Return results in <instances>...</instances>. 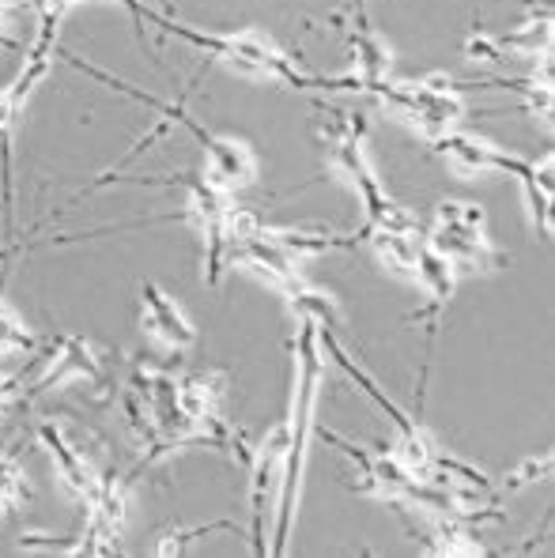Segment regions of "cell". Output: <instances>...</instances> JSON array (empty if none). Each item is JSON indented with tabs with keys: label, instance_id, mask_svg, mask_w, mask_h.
Here are the masks:
<instances>
[{
	"label": "cell",
	"instance_id": "obj_7",
	"mask_svg": "<svg viewBox=\"0 0 555 558\" xmlns=\"http://www.w3.org/2000/svg\"><path fill=\"white\" fill-rule=\"evenodd\" d=\"M144 328L152 340H159L170 351H185L197 343V332H193L190 317L182 314V306L155 283L144 287Z\"/></svg>",
	"mask_w": 555,
	"mask_h": 558
},
{
	"label": "cell",
	"instance_id": "obj_11",
	"mask_svg": "<svg viewBox=\"0 0 555 558\" xmlns=\"http://www.w3.org/2000/svg\"><path fill=\"white\" fill-rule=\"evenodd\" d=\"M371 238V250L374 257L382 260V265L389 268L394 276L401 279H412L415 276V253H420V234H401V231H366Z\"/></svg>",
	"mask_w": 555,
	"mask_h": 558
},
{
	"label": "cell",
	"instance_id": "obj_6",
	"mask_svg": "<svg viewBox=\"0 0 555 558\" xmlns=\"http://www.w3.org/2000/svg\"><path fill=\"white\" fill-rule=\"evenodd\" d=\"M38 438H43L46 453H50V461H53V468H57V475H61L64 487H69L76 498H84V502H92L95 490H99L102 475L92 468V461H87L84 449H80L76 441L64 438V434L57 430V426H50V423L38 430Z\"/></svg>",
	"mask_w": 555,
	"mask_h": 558
},
{
	"label": "cell",
	"instance_id": "obj_3",
	"mask_svg": "<svg viewBox=\"0 0 555 558\" xmlns=\"http://www.w3.org/2000/svg\"><path fill=\"white\" fill-rule=\"evenodd\" d=\"M204 46L219 57L231 72L250 80H291V69L283 53L273 46V38L261 31H239L227 38H204Z\"/></svg>",
	"mask_w": 555,
	"mask_h": 558
},
{
	"label": "cell",
	"instance_id": "obj_12",
	"mask_svg": "<svg viewBox=\"0 0 555 558\" xmlns=\"http://www.w3.org/2000/svg\"><path fill=\"white\" fill-rule=\"evenodd\" d=\"M23 498H27V475H23V468L15 461L0 457V517L12 513Z\"/></svg>",
	"mask_w": 555,
	"mask_h": 558
},
{
	"label": "cell",
	"instance_id": "obj_5",
	"mask_svg": "<svg viewBox=\"0 0 555 558\" xmlns=\"http://www.w3.org/2000/svg\"><path fill=\"white\" fill-rule=\"evenodd\" d=\"M423 242L443 253L457 272H492V268L503 265V257L487 242V231L464 227L457 219H435V227H431V234Z\"/></svg>",
	"mask_w": 555,
	"mask_h": 558
},
{
	"label": "cell",
	"instance_id": "obj_4",
	"mask_svg": "<svg viewBox=\"0 0 555 558\" xmlns=\"http://www.w3.org/2000/svg\"><path fill=\"white\" fill-rule=\"evenodd\" d=\"M435 147L443 151L446 167L454 170L457 178H492V174H526V162L506 155L503 147L487 144L480 136H464V133H446L435 136Z\"/></svg>",
	"mask_w": 555,
	"mask_h": 558
},
{
	"label": "cell",
	"instance_id": "obj_13",
	"mask_svg": "<svg viewBox=\"0 0 555 558\" xmlns=\"http://www.w3.org/2000/svg\"><path fill=\"white\" fill-rule=\"evenodd\" d=\"M0 348L23 351V355L35 348V336H31V328L23 325L20 317H15L12 310L4 306V302H0Z\"/></svg>",
	"mask_w": 555,
	"mask_h": 558
},
{
	"label": "cell",
	"instance_id": "obj_2",
	"mask_svg": "<svg viewBox=\"0 0 555 558\" xmlns=\"http://www.w3.org/2000/svg\"><path fill=\"white\" fill-rule=\"evenodd\" d=\"M283 457H288V418L265 434V441L257 446L250 464V506H253V539H257V551H265L261 536H265V521L273 513L276 495H280Z\"/></svg>",
	"mask_w": 555,
	"mask_h": 558
},
{
	"label": "cell",
	"instance_id": "obj_10",
	"mask_svg": "<svg viewBox=\"0 0 555 558\" xmlns=\"http://www.w3.org/2000/svg\"><path fill=\"white\" fill-rule=\"evenodd\" d=\"M412 279L423 287V291H427V299L435 302V306H446V302H450V294H454V287H457V268L438 250H431L427 242H420Z\"/></svg>",
	"mask_w": 555,
	"mask_h": 558
},
{
	"label": "cell",
	"instance_id": "obj_1",
	"mask_svg": "<svg viewBox=\"0 0 555 558\" xmlns=\"http://www.w3.org/2000/svg\"><path fill=\"white\" fill-rule=\"evenodd\" d=\"M314 322L306 317V328L299 336V359H295V397H291V418H288V457H283V483H280V524H276V547L273 555H283L291 532V517H295L299 483H303L306 468V441L314 434V408H317V385H322V351H317Z\"/></svg>",
	"mask_w": 555,
	"mask_h": 558
},
{
	"label": "cell",
	"instance_id": "obj_8",
	"mask_svg": "<svg viewBox=\"0 0 555 558\" xmlns=\"http://www.w3.org/2000/svg\"><path fill=\"white\" fill-rule=\"evenodd\" d=\"M204 155H208V182L234 193L257 178V155L250 144L231 136H204Z\"/></svg>",
	"mask_w": 555,
	"mask_h": 558
},
{
	"label": "cell",
	"instance_id": "obj_9",
	"mask_svg": "<svg viewBox=\"0 0 555 558\" xmlns=\"http://www.w3.org/2000/svg\"><path fill=\"white\" fill-rule=\"evenodd\" d=\"M80 377H99V359H95V351L87 348L84 340L69 336V340H61V348L50 355V366H46L38 389H46V385L80 381Z\"/></svg>",
	"mask_w": 555,
	"mask_h": 558
},
{
	"label": "cell",
	"instance_id": "obj_15",
	"mask_svg": "<svg viewBox=\"0 0 555 558\" xmlns=\"http://www.w3.org/2000/svg\"><path fill=\"white\" fill-rule=\"evenodd\" d=\"M8 23H12V4H0V46H8Z\"/></svg>",
	"mask_w": 555,
	"mask_h": 558
},
{
	"label": "cell",
	"instance_id": "obj_14",
	"mask_svg": "<svg viewBox=\"0 0 555 558\" xmlns=\"http://www.w3.org/2000/svg\"><path fill=\"white\" fill-rule=\"evenodd\" d=\"M15 110H20V84L8 87V92H0V140L8 136V129H12Z\"/></svg>",
	"mask_w": 555,
	"mask_h": 558
}]
</instances>
